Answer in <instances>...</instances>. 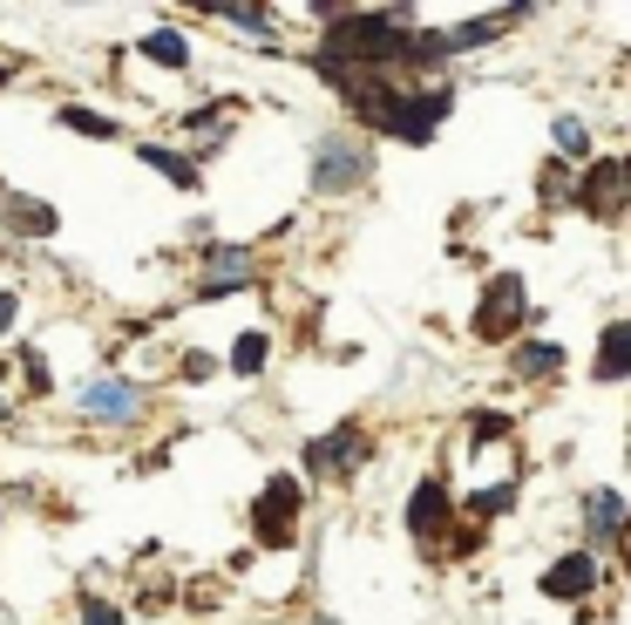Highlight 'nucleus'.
<instances>
[{"label":"nucleus","instance_id":"obj_1","mask_svg":"<svg viewBox=\"0 0 631 625\" xmlns=\"http://www.w3.org/2000/svg\"><path fill=\"white\" fill-rule=\"evenodd\" d=\"M530 312V286L523 272H496V279L483 286V312H476V333L483 340H509L517 333V320Z\"/></svg>","mask_w":631,"mask_h":625},{"label":"nucleus","instance_id":"obj_2","mask_svg":"<svg viewBox=\"0 0 631 625\" xmlns=\"http://www.w3.org/2000/svg\"><path fill=\"white\" fill-rule=\"evenodd\" d=\"M361 456H367V436L353 421H340L333 436H320V442H306V469H312V476H346V469H361Z\"/></svg>","mask_w":631,"mask_h":625},{"label":"nucleus","instance_id":"obj_3","mask_svg":"<svg viewBox=\"0 0 631 625\" xmlns=\"http://www.w3.org/2000/svg\"><path fill=\"white\" fill-rule=\"evenodd\" d=\"M292 517H299V476H272L265 496H258V511H252L258 537L265 544H286L292 537Z\"/></svg>","mask_w":631,"mask_h":625},{"label":"nucleus","instance_id":"obj_4","mask_svg":"<svg viewBox=\"0 0 631 625\" xmlns=\"http://www.w3.org/2000/svg\"><path fill=\"white\" fill-rule=\"evenodd\" d=\"M577 198H584L590 218H618V211H624V164H618V156H598V164H590V177H584Z\"/></svg>","mask_w":631,"mask_h":625},{"label":"nucleus","instance_id":"obj_5","mask_svg":"<svg viewBox=\"0 0 631 625\" xmlns=\"http://www.w3.org/2000/svg\"><path fill=\"white\" fill-rule=\"evenodd\" d=\"M239 286H252V252H245V245H211V272L197 279V299L239 293Z\"/></svg>","mask_w":631,"mask_h":625},{"label":"nucleus","instance_id":"obj_6","mask_svg":"<svg viewBox=\"0 0 631 625\" xmlns=\"http://www.w3.org/2000/svg\"><path fill=\"white\" fill-rule=\"evenodd\" d=\"M136 402H143V395H136L130 381H89V387H82V415H89V421H130Z\"/></svg>","mask_w":631,"mask_h":625},{"label":"nucleus","instance_id":"obj_7","mask_svg":"<svg viewBox=\"0 0 631 625\" xmlns=\"http://www.w3.org/2000/svg\"><path fill=\"white\" fill-rule=\"evenodd\" d=\"M367 177V150L361 143H320V190H346V184H361Z\"/></svg>","mask_w":631,"mask_h":625},{"label":"nucleus","instance_id":"obj_8","mask_svg":"<svg viewBox=\"0 0 631 625\" xmlns=\"http://www.w3.org/2000/svg\"><path fill=\"white\" fill-rule=\"evenodd\" d=\"M517 21V8H502V14H476V21H462V28H449V34H435L442 42V55H462V48H489L496 34Z\"/></svg>","mask_w":631,"mask_h":625},{"label":"nucleus","instance_id":"obj_9","mask_svg":"<svg viewBox=\"0 0 631 625\" xmlns=\"http://www.w3.org/2000/svg\"><path fill=\"white\" fill-rule=\"evenodd\" d=\"M590 584H598V558H557V564H550V578H543V592L550 599H584L590 592Z\"/></svg>","mask_w":631,"mask_h":625},{"label":"nucleus","instance_id":"obj_10","mask_svg":"<svg viewBox=\"0 0 631 625\" xmlns=\"http://www.w3.org/2000/svg\"><path fill=\"white\" fill-rule=\"evenodd\" d=\"M442 524H449V490L442 483H421L408 496V530L414 537H442Z\"/></svg>","mask_w":631,"mask_h":625},{"label":"nucleus","instance_id":"obj_11","mask_svg":"<svg viewBox=\"0 0 631 625\" xmlns=\"http://www.w3.org/2000/svg\"><path fill=\"white\" fill-rule=\"evenodd\" d=\"M584 517H590V537L611 544V537L624 530V496H618V490H590V496H584Z\"/></svg>","mask_w":631,"mask_h":625},{"label":"nucleus","instance_id":"obj_12","mask_svg":"<svg viewBox=\"0 0 631 625\" xmlns=\"http://www.w3.org/2000/svg\"><path fill=\"white\" fill-rule=\"evenodd\" d=\"M624 368H631V327L611 320L605 340H598V381H624Z\"/></svg>","mask_w":631,"mask_h":625},{"label":"nucleus","instance_id":"obj_13","mask_svg":"<svg viewBox=\"0 0 631 625\" xmlns=\"http://www.w3.org/2000/svg\"><path fill=\"white\" fill-rule=\"evenodd\" d=\"M143 55H150V62H164V68H184V62H190V48H184V34H177V28H150V34H143Z\"/></svg>","mask_w":631,"mask_h":625},{"label":"nucleus","instance_id":"obj_14","mask_svg":"<svg viewBox=\"0 0 631 625\" xmlns=\"http://www.w3.org/2000/svg\"><path fill=\"white\" fill-rule=\"evenodd\" d=\"M143 164H150V171H164V177H170V184H184V190L197 184V164H184V156H170V150H156V143H143Z\"/></svg>","mask_w":631,"mask_h":625},{"label":"nucleus","instance_id":"obj_15","mask_svg":"<svg viewBox=\"0 0 631 625\" xmlns=\"http://www.w3.org/2000/svg\"><path fill=\"white\" fill-rule=\"evenodd\" d=\"M265 354H272V340H265V333H239V347H231V368H239V374H258V368H265Z\"/></svg>","mask_w":631,"mask_h":625},{"label":"nucleus","instance_id":"obj_16","mask_svg":"<svg viewBox=\"0 0 631 625\" xmlns=\"http://www.w3.org/2000/svg\"><path fill=\"white\" fill-rule=\"evenodd\" d=\"M557 361H564V354H557L550 340H530V347H517V374H550Z\"/></svg>","mask_w":631,"mask_h":625},{"label":"nucleus","instance_id":"obj_17","mask_svg":"<svg viewBox=\"0 0 631 625\" xmlns=\"http://www.w3.org/2000/svg\"><path fill=\"white\" fill-rule=\"evenodd\" d=\"M62 123H68L75 136H115V123H109V116H96V109H82V102H75V109H62Z\"/></svg>","mask_w":631,"mask_h":625},{"label":"nucleus","instance_id":"obj_18","mask_svg":"<svg viewBox=\"0 0 631 625\" xmlns=\"http://www.w3.org/2000/svg\"><path fill=\"white\" fill-rule=\"evenodd\" d=\"M557 150L564 156H590V130L577 123V116H557Z\"/></svg>","mask_w":631,"mask_h":625},{"label":"nucleus","instance_id":"obj_19","mask_svg":"<svg viewBox=\"0 0 631 625\" xmlns=\"http://www.w3.org/2000/svg\"><path fill=\"white\" fill-rule=\"evenodd\" d=\"M224 21H239V28H252L258 42H272V21H265V8H218Z\"/></svg>","mask_w":631,"mask_h":625},{"label":"nucleus","instance_id":"obj_20","mask_svg":"<svg viewBox=\"0 0 631 625\" xmlns=\"http://www.w3.org/2000/svg\"><path fill=\"white\" fill-rule=\"evenodd\" d=\"M8 211H14L21 231H55V211H48V205H8Z\"/></svg>","mask_w":631,"mask_h":625},{"label":"nucleus","instance_id":"obj_21","mask_svg":"<svg viewBox=\"0 0 631 625\" xmlns=\"http://www.w3.org/2000/svg\"><path fill=\"white\" fill-rule=\"evenodd\" d=\"M21 381L34 387V395H48V361L34 354V347H27V354H21Z\"/></svg>","mask_w":631,"mask_h":625},{"label":"nucleus","instance_id":"obj_22","mask_svg":"<svg viewBox=\"0 0 631 625\" xmlns=\"http://www.w3.org/2000/svg\"><path fill=\"white\" fill-rule=\"evenodd\" d=\"M82 625H123V612L102 605V599H82Z\"/></svg>","mask_w":631,"mask_h":625},{"label":"nucleus","instance_id":"obj_23","mask_svg":"<svg viewBox=\"0 0 631 625\" xmlns=\"http://www.w3.org/2000/svg\"><path fill=\"white\" fill-rule=\"evenodd\" d=\"M468 511H476V517H496V511H509V490H483L476 503H468Z\"/></svg>","mask_w":631,"mask_h":625},{"label":"nucleus","instance_id":"obj_24","mask_svg":"<svg viewBox=\"0 0 631 625\" xmlns=\"http://www.w3.org/2000/svg\"><path fill=\"white\" fill-rule=\"evenodd\" d=\"M211 368H218V361L204 354V347H197V354H184V381H211Z\"/></svg>","mask_w":631,"mask_h":625},{"label":"nucleus","instance_id":"obj_25","mask_svg":"<svg viewBox=\"0 0 631 625\" xmlns=\"http://www.w3.org/2000/svg\"><path fill=\"white\" fill-rule=\"evenodd\" d=\"M502 428H509V421H502L496 408H483V421H476V442H496V436H502Z\"/></svg>","mask_w":631,"mask_h":625},{"label":"nucleus","instance_id":"obj_26","mask_svg":"<svg viewBox=\"0 0 631 625\" xmlns=\"http://www.w3.org/2000/svg\"><path fill=\"white\" fill-rule=\"evenodd\" d=\"M14 306H21L14 293H0V333H8V327H14Z\"/></svg>","mask_w":631,"mask_h":625}]
</instances>
